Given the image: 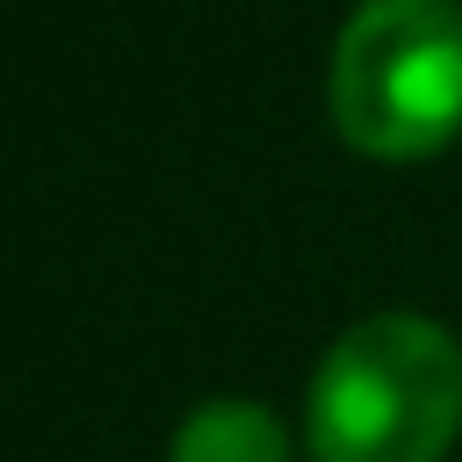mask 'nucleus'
I'll return each mask as SVG.
<instances>
[{"mask_svg": "<svg viewBox=\"0 0 462 462\" xmlns=\"http://www.w3.org/2000/svg\"><path fill=\"white\" fill-rule=\"evenodd\" d=\"M462 433V346L419 310L346 325L303 397L318 462H440Z\"/></svg>", "mask_w": 462, "mask_h": 462, "instance_id": "obj_1", "label": "nucleus"}, {"mask_svg": "<svg viewBox=\"0 0 462 462\" xmlns=\"http://www.w3.org/2000/svg\"><path fill=\"white\" fill-rule=\"evenodd\" d=\"M332 130L383 166L462 137V0H361L325 72Z\"/></svg>", "mask_w": 462, "mask_h": 462, "instance_id": "obj_2", "label": "nucleus"}, {"mask_svg": "<svg viewBox=\"0 0 462 462\" xmlns=\"http://www.w3.org/2000/svg\"><path fill=\"white\" fill-rule=\"evenodd\" d=\"M166 462H289V426L253 397H209L180 419Z\"/></svg>", "mask_w": 462, "mask_h": 462, "instance_id": "obj_3", "label": "nucleus"}]
</instances>
